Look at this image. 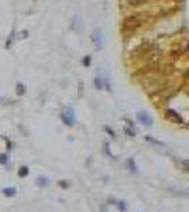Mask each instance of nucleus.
<instances>
[{"instance_id": "39448f33", "label": "nucleus", "mask_w": 189, "mask_h": 212, "mask_svg": "<svg viewBox=\"0 0 189 212\" xmlns=\"http://www.w3.org/2000/svg\"><path fill=\"white\" fill-rule=\"evenodd\" d=\"M176 164L179 166V168L185 173H189V160H178Z\"/></svg>"}, {"instance_id": "4468645a", "label": "nucleus", "mask_w": 189, "mask_h": 212, "mask_svg": "<svg viewBox=\"0 0 189 212\" xmlns=\"http://www.w3.org/2000/svg\"><path fill=\"white\" fill-rule=\"evenodd\" d=\"M79 21H81V20H79V17L76 16V17L74 19V24H72V28H75V30H76V28H79V26H81V23H79Z\"/></svg>"}, {"instance_id": "4be33fe9", "label": "nucleus", "mask_w": 189, "mask_h": 212, "mask_svg": "<svg viewBox=\"0 0 189 212\" xmlns=\"http://www.w3.org/2000/svg\"><path fill=\"white\" fill-rule=\"evenodd\" d=\"M102 212H105V209H102Z\"/></svg>"}, {"instance_id": "aec40b11", "label": "nucleus", "mask_w": 189, "mask_h": 212, "mask_svg": "<svg viewBox=\"0 0 189 212\" xmlns=\"http://www.w3.org/2000/svg\"><path fill=\"white\" fill-rule=\"evenodd\" d=\"M27 36H28V33H27V31H23V33H21V37H23V38H26Z\"/></svg>"}, {"instance_id": "f8f14e48", "label": "nucleus", "mask_w": 189, "mask_h": 212, "mask_svg": "<svg viewBox=\"0 0 189 212\" xmlns=\"http://www.w3.org/2000/svg\"><path fill=\"white\" fill-rule=\"evenodd\" d=\"M147 0H129V5L130 6H140L143 5V3H145Z\"/></svg>"}, {"instance_id": "a211bd4d", "label": "nucleus", "mask_w": 189, "mask_h": 212, "mask_svg": "<svg viewBox=\"0 0 189 212\" xmlns=\"http://www.w3.org/2000/svg\"><path fill=\"white\" fill-rule=\"evenodd\" d=\"M59 187H62V188H68L69 187V182L66 180H62V181H59Z\"/></svg>"}, {"instance_id": "6e6552de", "label": "nucleus", "mask_w": 189, "mask_h": 212, "mask_svg": "<svg viewBox=\"0 0 189 212\" xmlns=\"http://www.w3.org/2000/svg\"><path fill=\"white\" fill-rule=\"evenodd\" d=\"M3 194H5L6 197H16L17 189H16V188H5V189H3Z\"/></svg>"}, {"instance_id": "f3484780", "label": "nucleus", "mask_w": 189, "mask_h": 212, "mask_svg": "<svg viewBox=\"0 0 189 212\" xmlns=\"http://www.w3.org/2000/svg\"><path fill=\"white\" fill-rule=\"evenodd\" d=\"M83 65H85V67H89V65H90V57L89 55H86L83 58Z\"/></svg>"}, {"instance_id": "2eb2a0df", "label": "nucleus", "mask_w": 189, "mask_h": 212, "mask_svg": "<svg viewBox=\"0 0 189 212\" xmlns=\"http://www.w3.org/2000/svg\"><path fill=\"white\" fill-rule=\"evenodd\" d=\"M145 139H147L148 142H151V143H155V144H158V146H164V143H162V142H158V140H155V139L150 137V136H147Z\"/></svg>"}, {"instance_id": "f03ea898", "label": "nucleus", "mask_w": 189, "mask_h": 212, "mask_svg": "<svg viewBox=\"0 0 189 212\" xmlns=\"http://www.w3.org/2000/svg\"><path fill=\"white\" fill-rule=\"evenodd\" d=\"M137 119H139L140 123H143L144 126H151L152 125V117L148 115L147 112H139V113H137Z\"/></svg>"}, {"instance_id": "f257e3e1", "label": "nucleus", "mask_w": 189, "mask_h": 212, "mask_svg": "<svg viewBox=\"0 0 189 212\" xmlns=\"http://www.w3.org/2000/svg\"><path fill=\"white\" fill-rule=\"evenodd\" d=\"M61 119L66 126H74L75 125V113L72 108H65L62 115H61Z\"/></svg>"}, {"instance_id": "6ab92c4d", "label": "nucleus", "mask_w": 189, "mask_h": 212, "mask_svg": "<svg viewBox=\"0 0 189 212\" xmlns=\"http://www.w3.org/2000/svg\"><path fill=\"white\" fill-rule=\"evenodd\" d=\"M7 163V156L6 154H0V164H6Z\"/></svg>"}, {"instance_id": "dca6fc26", "label": "nucleus", "mask_w": 189, "mask_h": 212, "mask_svg": "<svg viewBox=\"0 0 189 212\" xmlns=\"http://www.w3.org/2000/svg\"><path fill=\"white\" fill-rule=\"evenodd\" d=\"M117 207H119L120 211H126V202L124 201H119V202H117Z\"/></svg>"}, {"instance_id": "ddd939ff", "label": "nucleus", "mask_w": 189, "mask_h": 212, "mask_svg": "<svg viewBox=\"0 0 189 212\" xmlns=\"http://www.w3.org/2000/svg\"><path fill=\"white\" fill-rule=\"evenodd\" d=\"M13 37H14V30L11 31L10 37L7 38V41H6V48H10V47H11V41H13Z\"/></svg>"}, {"instance_id": "9d476101", "label": "nucleus", "mask_w": 189, "mask_h": 212, "mask_svg": "<svg viewBox=\"0 0 189 212\" xmlns=\"http://www.w3.org/2000/svg\"><path fill=\"white\" fill-rule=\"evenodd\" d=\"M37 184L40 187H47V185L50 184V181L47 180L45 177H40V178H37Z\"/></svg>"}, {"instance_id": "9b49d317", "label": "nucleus", "mask_w": 189, "mask_h": 212, "mask_svg": "<svg viewBox=\"0 0 189 212\" xmlns=\"http://www.w3.org/2000/svg\"><path fill=\"white\" fill-rule=\"evenodd\" d=\"M93 83H95V86H96L97 89H103V79L102 78H95Z\"/></svg>"}, {"instance_id": "20e7f679", "label": "nucleus", "mask_w": 189, "mask_h": 212, "mask_svg": "<svg viewBox=\"0 0 189 212\" xmlns=\"http://www.w3.org/2000/svg\"><path fill=\"white\" fill-rule=\"evenodd\" d=\"M93 42L96 44L99 48L102 47V44H103V41H102V31L97 28V30H95V33H93Z\"/></svg>"}, {"instance_id": "7ed1b4c3", "label": "nucleus", "mask_w": 189, "mask_h": 212, "mask_svg": "<svg viewBox=\"0 0 189 212\" xmlns=\"http://www.w3.org/2000/svg\"><path fill=\"white\" fill-rule=\"evenodd\" d=\"M166 116H168V119H171L172 122H175V123H182V117H181L176 112L171 111V109H168L166 111Z\"/></svg>"}, {"instance_id": "423d86ee", "label": "nucleus", "mask_w": 189, "mask_h": 212, "mask_svg": "<svg viewBox=\"0 0 189 212\" xmlns=\"http://www.w3.org/2000/svg\"><path fill=\"white\" fill-rule=\"evenodd\" d=\"M127 166L130 167V170L133 171V173H139V167H137V164L134 161V158H129L127 160Z\"/></svg>"}, {"instance_id": "0eeeda50", "label": "nucleus", "mask_w": 189, "mask_h": 212, "mask_svg": "<svg viewBox=\"0 0 189 212\" xmlns=\"http://www.w3.org/2000/svg\"><path fill=\"white\" fill-rule=\"evenodd\" d=\"M28 173H30V170H28V167H26V166H23V167H20V168H19V177H20V178L27 177Z\"/></svg>"}, {"instance_id": "412c9836", "label": "nucleus", "mask_w": 189, "mask_h": 212, "mask_svg": "<svg viewBox=\"0 0 189 212\" xmlns=\"http://www.w3.org/2000/svg\"><path fill=\"white\" fill-rule=\"evenodd\" d=\"M11 146H13V144H11V142H7V148H9V150H11Z\"/></svg>"}, {"instance_id": "1a4fd4ad", "label": "nucleus", "mask_w": 189, "mask_h": 212, "mask_svg": "<svg viewBox=\"0 0 189 212\" xmlns=\"http://www.w3.org/2000/svg\"><path fill=\"white\" fill-rule=\"evenodd\" d=\"M16 91H17V95H20V96H21V95H24V92H26V86H24L23 83H17V85H16Z\"/></svg>"}]
</instances>
